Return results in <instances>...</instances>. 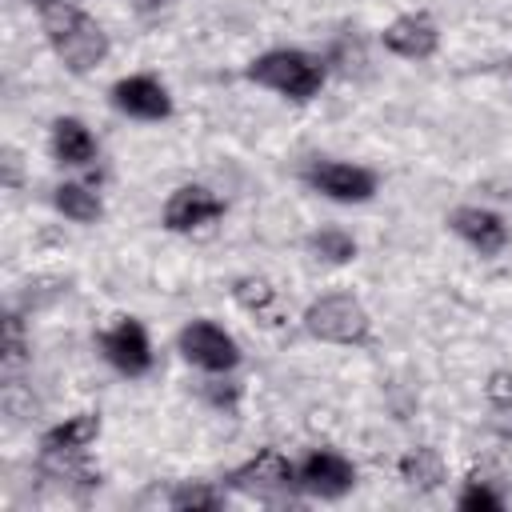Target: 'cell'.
Instances as JSON below:
<instances>
[{
  "mask_svg": "<svg viewBox=\"0 0 512 512\" xmlns=\"http://www.w3.org/2000/svg\"><path fill=\"white\" fill-rule=\"evenodd\" d=\"M244 76L288 100H312L324 88V64L304 48H268L244 68Z\"/></svg>",
  "mask_w": 512,
  "mask_h": 512,
  "instance_id": "cell-2",
  "label": "cell"
},
{
  "mask_svg": "<svg viewBox=\"0 0 512 512\" xmlns=\"http://www.w3.org/2000/svg\"><path fill=\"white\" fill-rule=\"evenodd\" d=\"M308 252L324 264H348V260H356V240L344 228H320L308 236Z\"/></svg>",
  "mask_w": 512,
  "mask_h": 512,
  "instance_id": "cell-18",
  "label": "cell"
},
{
  "mask_svg": "<svg viewBox=\"0 0 512 512\" xmlns=\"http://www.w3.org/2000/svg\"><path fill=\"white\" fill-rule=\"evenodd\" d=\"M224 216V200L204 188V184H180L168 200H164V228L168 232H196V228H208Z\"/></svg>",
  "mask_w": 512,
  "mask_h": 512,
  "instance_id": "cell-11",
  "label": "cell"
},
{
  "mask_svg": "<svg viewBox=\"0 0 512 512\" xmlns=\"http://www.w3.org/2000/svg\"><path fill=\"white\" fill-rule=\"evenodd\" d=\"M108 100L116 112L132 116V120H168L172 116V96L168 88L148 76V72H136V76H120L112 88H108Z\"/></svg>",
  "mask_w": 512,
  "mask_h": 512,
  "instance_id": "cell-9",
  "label": "cell"
},
{
  "mask_svg": "<svg viewBox=\"0 0 512 512\" xmlns=\"http://www.w3.org/2000/svg\"><path fill=\"white\" fill-rule=\"evenodd\" d=\"M136 4V12H156V8H164L168 0H132Z\"/></svg>",
  "mask_w": 512,
  "mask_h": 512,
  "instance_id": "cell-25",
  "label": "cell"
},
{
  "mask_svg": "<svg viewBox=\"0 0 512 512\" xmlns=\"http://www.w3.org/2000/svg\"><path fill=\"white\" fill-rule=\"evenodd\" d=\"M24 352H28V344H24V324H20L16 312H8V316H4V368L16 372V368L24 364Z\"/></svg>",
  "mask_w": 512,
  "mask_h": 512,
  "instance_id": "cell-20",
  "label": "cell"
},
{
  "mask_svg": "<svg viewBox=\"0 0 512 512\" xmlns=\"http://www.w3.org/2000/svg\"><path fill=\"white\" fill-rule=\"evenodd\" d=\"M232 296H236L240 308H248L252 316H264V320L272 324L276 300H280V292H276L272 280H264V276H240V280L232 284Z\"/></svg>",
  "mask_w": 512,
  "mask_h": 512,
  "instance_id": "cell-17",
  "label": "cell"
},
{
  "mask_svg": "<svg viewBox=\"0 0 512 512\" xmlns=\"http://www.w3.org/2000/svg\"><path fill=\"white\" fill-rule=\"evenodd\" d=\"M400 480H404L408 488H416V492L440 488V484H444V456H440L436 448H428V444L408 448V452L400 456Z\"/></svg>",
  "mask_w": 512,
  "mask_h": 512,
  "instance_id": "cell-15",
  "label": "cell"
},
{
  "mask_svg": "<svg viewBox=\"0 0 512 512\" xmlns=\"http://www.w3.org/2000/svg\"><path fill=\"white\" fill-rule=\"evenodd\" d=\"M96 344L104 360L124 376H144L152 368V340L136 316H116V324H108L96 336Z\"/></svg>",
  "mask_w": 512,
  "mask_h": 512,
  "instance_id": "cell-6",
  "label": "cell"
},
{
  "mask_svg": "<svg viewBox=\"0 0 512 512\" xmlns=\"http://www.w3.org/2000/svg\"><path fill=\"white\" fill-rule=\"evenodd\" d=\"M456 508L460 512H500L504 508V500L488 488V484H480V480H472L460 496H456Z\"/></svg>",
  "mask_w": 512,
  "mask_h": 512,
  "instance_id": "cell-21",
  "label": "cell"
},
{
  "mask_svg": "<svg viewBox=\"0 0 512 512\" xmlns=\"http://www.w3.org/2000/svg\"><path fill=\"white\" fill-rule=\"evenodd\" d=\"M204 396H208L216 408H236L240 384H232V380H208V384H204Z\"/></svg>",
  "mask_w": 512,
  "mask_h": 512,
  "instance_id": "cell-23",
  "label": "cell"
},
{
  "mask_svg": "<svg viewBox=\"0 0 512 512\" xmlns=\"http://www.w3.org/2000/svg\"><path fill=\"white\" fill-rule=\"evenodd\" d=\"M300 320H304L308 336H316L324 344H364L372 336V316L352 292L316 296Z\"/></svg>",
  "mask_w": 512,
  "mask_h": 512,
  "instance_id": "cell-3",
  "label": "cell"
},
{
  "mask_svg": "<svg viewBox=\"0 0 512 512\" xmlns=\"http://www.w3.org/2000/svg\"><path fill=\"white\" fill-rule=\"evenodd\" d=\"M224 480H228V488L248 492V496H276V492H284V488L296 484V468H292V460H288L284 452L260 448V452L248 456L240 468H232Z\"/></svg>",
  "mask_w": 512,
  "mask_h": 512,
  "instance_id": "cell-7",
  "label": "cell"
},
{
  "mask_svg": "<svg viewBox=\"0 0 512 512\" xmlns=\"http://www.w3.org/2000/svg\"><path fill=\"white\" fill-rule=\"evenodd\" d=\"M176 348H180V356L188 364H196L204 372H216V376H224V372H232L240 364V344L232 340V332H224L216 320H204V316L188 320L180 328Z\"/></svg>",
  "mask_w": 512,
  "mask_h": 512,
  "instance_id": "cell-4",
  "label": "cell"
},
{
  "mask_svg": "<svg viewBox=\"0 0 512 512\" xmlns=\"http://www.w3.org/2000/svg\"><path fill=\"white\" fill-rule=\"evenodd\" d=\"M28 4H36V8H44V4H52V0H28Z\"/></svg>",
  "mask_w": 512,
  "mask_h": 512,
  "instance_id": "cell-26",
  "label": "cell"
},
{
  "mask_svg": "<svg viewBox=\"0 0 512 512\" xmlns=\"http://www.w3.org/2000/svg\"><path fill=\"white\" fill-rule=\"evenodd\" d=\"M52 204H56V212H64V216L76 220V224H96V220L104 216L100 192L88 188V184H76V180L56 184V188H52Z\"/></svg>",
  "mask_w": 512,
  "mask_h": 512,
  "instance_id": "cell-16",
  "label": "cell"
},
{
  "mask_svg": "<svg viewBox=\"0 0 512 512\" xmlns=\"http://www.w3.org/2000/svg\"><path fill=\"white\" fill-rule=\"evenodd\" d=\"M448 228H452L468 248H476L480 256H496V252H504V248L512 244L508 220H504L500 212H492V208H480V204H460V208H452Z\"/></svg>",
  "mask_w": 512,
  "mask_h": 512,
  "instance_id": "cell-10",
  "label": "cell"
},
{
  "mask_svg": "<svg viewBox=\"0 0 512 512\" xmlns=\"http://www.w3.org/2000/svg\"><path fill=\"white\" fill-rule=\"evenodd\" d=\"M52 156L64 168H88L96 160V136L88 132L84 120L76 116H56L52 120Z\"/></svg>",
  "mask_w": 512,
  "mask_h": 512,
  "instance_id": "cell-14",
  "label": "cell"
},
{
  "mask_svg": "<svg viewBox=\"0 0 512 512\" xmlns=\"http://www.w3.org/2000/svg\"><path fill=\"white\" fill-rule=\"evenodd\" d=\"M304 184L336 204H364L376 196V172L348 160H312L304 168Z\"/></svg>",
  "mask_w": 512,
  "mask_h": 512,
  "instance_id": "cell-5",
  "label": "cell"
},
{
  "mask_svg": "<svg viewBox=\"0 0 512 512\" xmlns=\"http://www.w3.org/2000/svg\"><path fill=\"white\" fill-rule=\"evenodd\" d=\"M96 436H100V412H76L40 436V452L44 456H80Z\"/></svg>",
  "mask_w": 512,
  "mask_h": 512,
  "instance_id": "cell-13",
  "label": "cell"
},
{
  "mask_svg": "<svg viewBox=\"0 0 512 512\" xmlns=\"http://www.w3.org/2000/svg\"><path fill=\"white\" fill-rule=\"evenodd\" d=\"M4 180H8V188L20 184V156H16V148L4 152Z\"/></svg>",
  "mask_w": 512,
  "mask_h": 512,
  "instance_id": "cell-24",
  "label": "cell"
},
{
  "mask_svg": "<svg viewBox=\"0 0 512 512\" xmlns=\"http://www.w3.org/2000/svg\"><path fill=\"white\" fill-rule=\"evenodd\" d=\"M380 44L400 60H428L440 48V28L428 12H404L392 24H384Z\"/></svg>",
  "mask_w": 512,
  "mask_h": 512,
  "instance_id": "cell-12",
  "label": "cell"
},
{
  "mask_svg": "<svg viewBox=\"0 0 512 512\" xmlns=\"http://www.w3.org/2000/svg\"><path fill=\"white\" fill-rule=\"evenodd\" d=\"M168 504H172L176 512H216V508L224 504V492L212 488L208 480H184V484L172 488Z\"/></svg>",
  "mask_w": 512,
  "mask_h": 512,
  "instance_id": "cell-19",
  "label": "cell"
},
{
  "mask_svg": "<svg viewBox=\"0 0 512 512\" xmlns=\"http://www.w3.org/2000/svg\"><path fill=\"white\" fill-rule=\"evenodd\" d=\"M36 12H40V28H44L52 52L64 60L68 72L84 76V72H92L96 64H104V56H108V48H112V44H108V32H104L80 4H72V0H52V4L36 8Z\"/></svg>",
  "mask_w": 512,
  "mask_h": 512,
  "instance_id": "cell-1",
  "label": "cell"
},
{
  "mask_svg": "<svg viewBox=\"0 0 512 512\" xmlns=\"http://www.w3.org/2000/svg\"><path fill=\"white\" fill-rule=\"evenodd\" d=\"M484 396H488L492 408L512 412V372H508V368H496V372L488 376V384H484Z\"/></svg>",
  "mask_w": 512,
  "mask_h": 512,
  "instance_id": "cell-22",
  "label": "cell"
},
{
  "mask_svg": "<svg viewBox=\"0 0 512 512\" xmlns=\"http://www.w3.org/2000/svg\"><path fill=\"white\" fill-rule=\"evenodd\" d=\"M296 484L308 492V496H320V500H336L344 496L352 484H356V464L332 448H312L300 468H296Z\"/></svg>",
  "mask_w": 512,
  "mask_h": 512,
  "instance_id": "cell-8",
  "label": "cell"
}]
</instances>
